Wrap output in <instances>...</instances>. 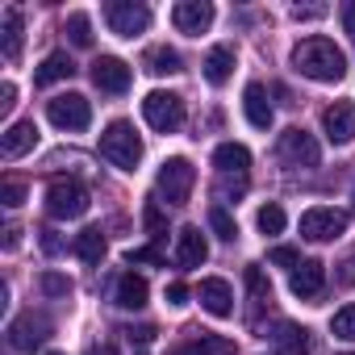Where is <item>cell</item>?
<instances>
[{"label":"cell","instance_id":"obj_1","mask_svg":"<svg viewBox=\"0 0 355 355\" xmlns=\"http://www.w3.org/2000/svg\"><path fill=\"white\" fill-rule=\"evenodd\" d=\"M293 67L318 84H334L347 76V55L330 42V38H305L293 46Z\"/></svg>","mask_w":355,"mask_h":355},{"label":"cell","instance_id":"obj_2","mask_svg":"<svg viewBox=\"0 0 355 355\" xmlns=\"http://www.w3.org/2000/svg\"><path fill=\"white\" fill-rule=\"evenodd\" d=\"M101 155H105L113 167L134 171V167L142 163V138L134 134L130 121H113V125H105V134H101Z\"/></svg>","mask_w":355,"mask_h":355},{"label":"cell","instance_id":"obj_3","mask_svg":"<svg viewBox=\"0 0 355 355\" xmlns=\"http://www.w3.org/2000/svg\"><path fill=\"white\" fill-rule=\"evenodd\" d=\"M193 184H197V167L189 159H167L155 175V193L167 201V205H189L193 197Z\"/></svg>","mask_w":355,"mask_h":355},{"label":"cell","instance_id":"obj_4","mask_svg":"<svg viewBox=\"0 0 355 355\" xmlns=\"http://www.w3.org/2000/svg\"><path fill=\"white\" fill-rule=\"evenodd\" d=\"M46 214L55 218V222H71V218H84L88 214V189L80 184V180H51V189H46Z\"/></svg>","mask_w":355,"mask_h":355},{"label":"cell","instance_id":"obj_5","mask_svg":"<svg viewBox=\"0 0 355 355\" xmlns=\"http://www.w3.org/2000/svg\"><path fill=\"white\" fill-rule=\"evenodd\" d=\"M142 117H146L150 130L175 134V130L184 125V101L175 96V92H150V96L142 101Z\"/></svg>","mask_w":355,"mask_h":355},{"label":"cell","instance_id":"obj_6","mask_svg":"<svg viewBox=\"0 0 355 355\" xmlns=\"http://www.w3.org/2000/svg\"><path fill=\"white\" fill-rule=\"evenodd\" d=\"M46 117H51L55 130L80 134V130H88V121H92V105H88L80 92H63V96L46 101Z\"/></svg>","mask_w":355,"mask_h":355},{"label":"cell","instance_id":"obj_7","mask_svg":"<svg viewBox=\"0 0 355 355\" xmlns=\"http://www.w3.org/2000/svg\"><path fill=\"white\" fill-rule=\"evenodd\" d=\"M276 155H280V163H288V167H318V163H322L318 138H313L309 130H301V125H293V130L280 134Z\"/></svg>","mask_w":355,"mask_h":355},{"label":"cell","instance_id":"obj_8","mask_svg":"<svg viewBox=\"0 0 355 355\" xmlns=\"http://www.w3.org/2000/svg\"><path fill=\"white\" fill-rule=\"evenodd\" d=\"M105 21L117 38H138L150 26V9L138 5V0H109L105 5Z\"/></svg>","mask_w":355,"mask_h":355},{"label":"cell","instance_id":"obj_9","mask_svg":"<svg viewBox=\"0 0 355 355\" xmlns=\"http://www.w3.org/2000/svg\"><path fill=\"white\" fill-rule=\"evenodd\" d=\"M301 234H305L309 243H334V239L347 234V214H343V209H326V205L305 209V214H301Z\"/></svg>","mask_w":355,"mask_h":355},{"label":"cell","instance_id":"obj_10","mask_svg":"<svg viewBox=\"0 0 355 355\" xmlns=\"http://www.w3.org/2000/svg\"><path fill=\"white\" fill-rule=\"evenodd\" d=\"M51 330H55V322L46 318V313H21V318H13V326H9V343H13V351H34V347H42L46 338H51Z\"/></svg>","mask_w":355,"mask_h":355},{"label":"cell","instance_id":"obj_11","mask_svg":"<svg viewBox=\"0 0 355 355\" xmlns=\"http://www.w3.org/2000/svg\"><path fill=\"white\" fill-rule=\"evenodd\" d=\"M322 134L334 142V146H347L355 138V105L351 101H334L322 109Z\"/></svg>","mask_w":355,"mask_h":355},{"label":"cell","instance_id":"obj_12","mask_svg":"<svg viewBox=\"0 0 355 355\" xmlns=\"http://www.w3.org/2000/svg\"><path fill=\"white\" fill-rule=\"evenodd\" d=\"M171 21H175V30L180 34H205L209 26H214V5L209 0H180V5L171 9Z\"/></svg>","mask_w":355,"mask_h":355},{"label":"cell","instance_id":"obj_13","mask_svg":"<svg viewBox=\"0 0 355 355\" xmlns=\"http://www.w3.org/2000/svg\"><path fill=\"white\" fill-rule=\"evenodd\" d=\"M272 347L280 351V355H313V334L305 330V326H297V322H276L272 326Z\"/></svg>","mask_w":355,"mask_h":355},{"label":"cell","instance_id":"obj_14","mask_svg":"<svg viewBox=\"0 0 355 355\" xmlns=\"http://www.w3.org/2000/svg\"><path fill=\"white\" fill-rule=\"evenodd\" d=\"M92 84H96L101 92H109V96H121V92L130 88V67H125L121 59H113V55H101V59L92 63Z\"/></svg>","mask_w":355,"mask_h":355},{"label":"cell","instance_id":"obj_15","mask_svg":"<svg viewBox=\"0 0 355 355\" xmlns=\"http://www.w3.org/2000/svg\"><path fill=\"white\" fill-rule=\"evenodd\" d=\"M34 146H38V121L34 117H21V121H13L5 134H0V155L5 159H21Z\"/></svg>","mask_w":355,"mask_h":355},{"label":"cell","instance_id":"obj_16","mask_svg":"<svg viewBox=\"0 0 355 355\" xmlns=\"http://www.w3.org/2000/svg\"><path fill=\"white\" fill-rule=\"evenodd\" d=\"M209 259V243L197 226H184L180 234H175V263L180 268H201Z\"/></svg>","mask_w":355,"mask_h":355},{"label":"cell","instance_id":"obj_17","mask_svg":"<svg viewBox=\"0 0 355 355\" xmlns=\"http://www.w3.org/2000/svg\"><path fill=\"white\" fill-rule=\"evenodd\" d=\"M322 284H326V268H322L318 259H305V263L288 276V288H293V297H301V301L322 297Z\"/></svg>","mask_w":355,"mask_h":355},{"label":"cell","instance_id":"obj_18","mask_svg":"<svg viewBox=\"0 0 355 355\" xmlns=\"http://www.w3.org/2000/svg\"><path fill=\"white\" fill-rule=\"evenodd\" d=\"M197 297H201V305H205L214 318H230V313H234V288H230L226 280H218V276L201 280Z\"/></svg>","mask_w":355,"mask_h":355},{"label":"cell","instance_id":"obj_19","mask_svg":"<svg viewBox=\"0 0 355 355\" xmlns=\"http://www.w3.org/2000/svg\"><path fill=\"white\" fill-rule=\"evenodd\" d=\"M243 109H247V121L255 125V130H272V105H268V92H263V84H247V92H243Z\"/></svg>","mask_w":355,"mask_h":355},{"label":"cell","instance_id":"obj_20","mask_svg":"<svg viewBox=\"0 0 355 355\" xmlns=\"http://www.w3.org/2000/svg\"><path fill=\"white\" fill-rule=\"evenodd\" d=\"M214 167H218L222 175H247V167H251V150H247L243 142H222V146L214 150Z\"/></svg>","mask_w":355,"mask_h":355},{"label":"cell","instance_id":"obj_21","mask_svg":"<svg viewBox=\"0 0 355 355\" xmlns=\"http://www.w3.org/2000/svg\"><path fill=\"white\" fill-rule=\"evenodd\" d=\"M146 280L142 276H134V272H121L117 276V288H113V301L121 305V309H142L146 305Z\"/></svg>","mask_w":355,"mask_h":355},{"label":"cell","instance_id":"obj_22","mask_svg":"<svg viewBox=\"0 0 355 355\" xmlns=\"http://www.w3.org/2000/svg\"><path fill=\"white\" fill-rule=\"evenodd\" d=\"M21 9H5V17H0V55H5L9 63L21 55Z\"/></svg>","mask_w":355,"mask_h":355},{"label":"cell","instance_id":"obj_23","mask_svg":"<svg viewBox=\"0 0 355 355\" xmlns=\"http://www.w3.org/2000/svg\"><path fill=\"white\" fill-rule=\"evenodd\" d=\"M71 76H76V63H71L63 51H55V55H46V59H42V67L34 71V84H38V88H46V84L71 80Z\"/></svg>","mask_w":355,"mask_h":355},{"label":"cell","instance_id":"obj_24","mask_svg":"<svg viewBox=\"0 0 355 355\" xmlns=\"http://www.w3.org/2000/svg\"><path fill=\"white\" fill-rule=\"evenodd\" d=\"M234 76V51L230 46H214L209 55H205V80L218 88V84H226Z\"/></svg>","mask_w":355,"mask_h":355},{"label":"cell","instance_id":"obj_25","mask_svg":"<svg viewBox=\"0 0 355 355\" xmlns=\"http://www.w3.org/2000/svg\"><path fill=\"white\" fill-rule=\"evenodd\" d=\"M76 255L84 263H101L105 259V234H101V226H88L84 234H76Z\"/></svg>","mask_w":355,"mask_h":355},{"label":"cell","instance_id":"obj_26","mask_svg":"<svg viewBox=\"0 0 355 355\" xmlns=\"http://www.w3.org/2000/svg\"><path fill=\"white\" fill-rule=\"evenodd\" d=\"M146 71L150 76H175V71H184V67H180V55H175L171 46H155L146 55Z\"/></svg>","mask_w":355,"mask_h":355},{"label":"cell","instance_id":"obj_27","mask_svg":"<svg viewBox=\"0 0 355 355\" xmlns=\"http://www.w3.org/2000/svg\"><path fill=\"white\" fill-rule=\"evenodd\" d=\"M214 351H230L222 338H214V334H205L201 330V338H193V343H184V347H171L167 355H214Z\"/></svg>","mask_w":355,"mask_h":355},{"label":"cell","instance_id":"obj_28","mask_svg":"<svg viewBox=\"0 0 355 355\" xmlns=\"http://www.w3.org/2000/svg\"><path fill=\"white\" fill-rule=\"evenodd\" d=\"M209 226H214V234H218V239H226V243H234V239H239V222H234L222 205H214V209H209Z\"/></svg>","mask_w":355,"mask_h":355},{"label":"cell","instance_id":"obj_29","mask_svg":"<svg viewBox=\"0 0 355 355\" xmlns=\"http://www.w3.org/2000/svg\"><path fill=\"white\" fill-rule=\"evenodd\" d=\"M67 34H71L76 46H92V21H88V13H71L67 17Z\"/></svg>","mask_w":355,"mask_h":355},{"label":"cell","instance_id":"obj_30","mask_svg":"<svg viewBox=\"0 0 355 355\" xmlns=\"http://www.w3.org/2000/svg\"><path fill=\"white\" fill-rule=\"evenodd\" d=\"M255 226H259L263 234H280V230H284V209H280V205H263V209L255 214Z\"/></svg>","mask_w":355,"mask_h":355},{"label":"cell","instance_id":"obj_31","mask_svg":"<svg viewBox=\"0 0 355 355\" xmlns=\"http://www.w3.org/2000/svg\"><path fill=\"white\" fill-rule=\"evenodd\" d=\"M247 288H251L255 309H263V305L272 301V288H268V280H263V272H259V268H247Z\"/></svg>","mask_w":355,"mask_h":355},{"label":"cell","instance_id":"obj_32","mask_svg":"<svg viewBox=\"0 0 355 355\" xmlns=\"http://www.w3.org/2000/svg\"><path fill=\"white\" fill-rule=\"evenodd\" d=\"M330 330H334V338H347V343H355V305H343V309L334 313Z\"/></svg>","mask_w":355,"mask_h":355},{"label":"cell","instance_id":"obj_33","mask_svg":"<svg viewBox=\"0 0 355 355\" xmlns=\"http://www.w3.org/2000/svg\"><path fill=\"white\" fill-rule=\"evenodd\" d=\"M142 222H146L150 239H163V234H167V218H163L159 201H146V209H142Z\"/></svg>","mask_w":355,"mask_h":355},{"label":"cell","instance_id":"obj_34","mask_svg":"<svg viewBox=\"0 0 355 355\" xmlns=\"http://www.w3.org/2000/svg\"><path fill=\"white\" fill-rule=\"evenodd\" d=\"M247 193V175H222L218 180V197L222 201H239Z\"/></svg>","mask_w":355,"mask_h":355},{"label":"cell","instance_id":"obj_35","mask_svg":"<svg viewBox=\"0 0 355 355\" xmlns=\"http://www.w3.org/2000/svg\"><path fill=\"white\" fill-rule=\"evenodd\" d=\"M268 259H272V263H276V268H293V272H297V268H301V263H305V259H301V251H297V247H272V251H268Z\"/></svg>","mask_w":355,"mask_h":355},{"label":"cell","instance_id":"obj_36","mask_svg":"<svg viewBox=\"0 0 355 355\" xmlns=\"http://www.w3.org/2000/svg\"><path fill=\"white\" fill-rule=\"evenodd\" d=\"M42 293H46V297H71V280L59 276V272H46V276H42Z\"/></svg>","mask_w":355,"mask_h":355},{"label":"cell","instance_id":"obj_37","mask_svg":"<svg viewBox=\"0 0 355 355\" xmlns=\"http://www.w3.org/2000/svg\"><path fill=\"white\" fill-rule=\"evenodd\" d=\"M0 201H5L9 209L26 205V184H21V180H5V184H0Z\"/></svg>","mask_w":355,"mask_h":355},{"label":"cell","instance_id":"obj_38","mask_svg":"<svg viewBox=\"0 0 355 355\" xmlns=\"http://www.w3.org/2000/svg\"><path fill=\"white\" fill-rule=\"evenodd\" d=\"M167 305H189V284H184V280L167 284Z\"/></svg>","mask_w":355,"mask_h":355},{"label":"cell","instance_id":"obj_39","mask_svg":"<svg viewBox=\"0 0 355 355\" xmlns=\"http://www.w3.org/2000/svg\"><path fill=\"white\" fill-rule=\"evenodd\" d=\"M293 17H297V21H313V17H326V5H293Z\"/></svg>","mask_w":355,"mask_h":355},{"label":"cell","instance_id":"obj_40","mask_svg":"<svg viewBox=\"0 0 355 355\" xmlns=\"http://www.w3.org/2000/svg\"><path fill=\"white\" fill-rule=\"evenodd\" d=\"M125 263H163V255L150 251V247L146 251H125Z\"/></svg>","mask_w":355,"mask_h":355},{"label":"cell","instance_id":"obj_41","mask_svg":"<svg viewBox=\"0 0 355 355\" xmlns=\"http://www.w3.org/2000/svg\"><path fill=\"white\" fill-rule=\"evenodd\" d=\"M338 17H343V30H347L351 42H355V0H347V5L338 9Z\"/></svg>","mask_w":355,"mask_h":355},{"label":"cell","instance_id":"obj_42","mask_svg":"<svg viewBox=\"0 0 355 355\" xmlns=\"http://www.w3.org/2000/svg\"><path fill=\"white\" fill-rule=\"evenodd\" d=\"M17 105V88L13 84H0V113H9Z\"/></svg>","mask_w":355,"mask_h":355},{"label":"cell","instance_id":"obj_43","mask_svg":"<svg viewBox=\"0 0 355 355\" xmlns=\"http://www.w3.org/2000/svg\"><path fill=\"white\" fill-rule=\"evenodd\" d=\"M42 251H46V255H59V251H63V239H59L55 230H42Z\"/></svg>","mask_w":355,"mask_h":355},{"label":"cell","instance_id":"obj_44","mask_svg":"<svg viewBox=\"0 0 355 355\" xmlns=\"http://www.w3.org/2000/svg\"><path fill=\"white\" fill-rule=\"evenodd\" d=\"M150 338H155V330H150V326H138V330H130V343H138V347H146Z\"/></svg>","mask_w":355,"mask_h":355},{"label":"cell","instance_id":"obj_45","mask_svg":"<svg viewBox=\"0 0 355 355\" xmlns=\"http://www.w3.org/2000/svg\"><path fill=\"white\" fill-rule=\"evenodd\" d=\"M17 234H21L17 226H9V230H5V251H13V247H17Z\"/></svg>","mask_w":355,"mask_h":355},{"label":"cell","instance_id":"obj_46","mask_svg":"<svg viewBox=\"0 0 355 355\" xmlns=\"http://www.w3.org/2000/svg\"><path fill=\"white\" fill-rule=\"evenodd\" d=\"M88 355H117V347L113 343H101V347H88Z\"/></svg>","mask_w":355,"mask_h":355},{"label":"cell","instance_id":"obj_47","mask_svg":"<svg viewBox=\"0 0 355 355\" xmlns=\"http://www.w3.org/2000/svg\"><path fill=\"white\" fill-rule=\"evenodd\" d=\"M46 355H63V351H46Z\"/></svg>","mask_w":355,"mask_h":355},{"label":"cell","instance_id":"obj_48","mask_svg":"<svg viewBox=\"0 0 355 355\" xmlns=\"http://www.w3.org/2000/svg\"><path fill=\"white\" fill-rule=\"evenodd\" d=\"M343 355H355V351H343Z\"/></svg>","mask_w":355,"mask_h":355}]
</instances>
